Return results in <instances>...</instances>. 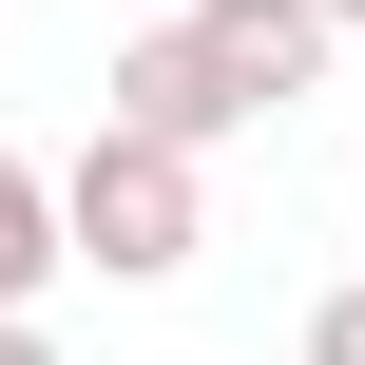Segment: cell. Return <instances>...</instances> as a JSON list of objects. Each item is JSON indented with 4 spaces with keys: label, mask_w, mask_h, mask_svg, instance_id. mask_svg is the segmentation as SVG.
Returning a JSON list of instances; mask_svg holds the SVG:
<instances>
[{
    "label": "cell",
    "mask_w": 365,
    "mask_h": 365,
    "mask_svg": "<svg viewBox=\"0 0 365 365\" xmlns=\"http://www.w3.org/2000/svg\"><path fill=\"white\" fill-rule=\"evenodd\" d=\"M58 269H77V250H58V173H38L19 135H0V308H38Z\"/></svg>",
    "instance_id": "3957f363"
},
{
    "label": "cell",
    "mask_w": 365,
    "mask_h": 365,
    "mask_svg": "<svg viewBox=\"0 0 365 365\" xmlns=\"http://www.w3.org/2000/svg\"><path fill=\"white\" fill-rule=\"evenodd\" d=\"M0 365H58V346H38V308H0Z\"/></svg>",
    "instance_id": "5b68a950"
},
{
    "label": "cell",
    "mask_w": 365,
    "mask_h": 365,
    "mask_svg": "<svg viewBox=\"0 0 365 365\" xmlns=\"http://www.w3.org/2000/svg\"><path fill=\"white\" fill-rule=\"evenodd\" d=\"M308 365H365V289H327V308H308Z\"/></svg>",
    "instance_id": "277c9868"
},
{
    "label": "cell",
    "mask_w": 365,
    "mask_h": 365,
    "mask_svg": "<svg viewBox=\"0 0 365 365\" xmlns=\"http://www.w3.org/2000/svg\"><path fill=\"white\" fill-rule=\"evenodd\" d=\"M327 38H365V0H327Z\"/></svg>",
    "instance_id": "8992f818"
},
{
    "label": "cell",
    "mask_w": 365,
    "mask_h": 365,
    "mask_svg": "<svg viewBox=\"0 0 365 365\" xmlns=\"http://www.w3.org/2000/svg\"><path fill=\"white\" fill-rule=\"evenodd\" d=\"M327 77V0H154V38H115V115L135 135H250Z\"/></svg>",
    "instance_id": "6da1fadb"
},
{
    "label": "cell",
    "mask_w": 365,
    "mask_h": 365,
    "mask_svg": "<svg viewBox=\"0 0 365 365\" xmlns=\"http://www.w3.org/2000/svg\"><path fill=\"white\" fill-rule=\"evenodd\" d=\"M58 250H77L96 289H173V269L212 250V154H192V135L96 115V135L58 154Z\"/></svg>",
    "instance_id": "7a4b0ae2"
}]
</instances>
